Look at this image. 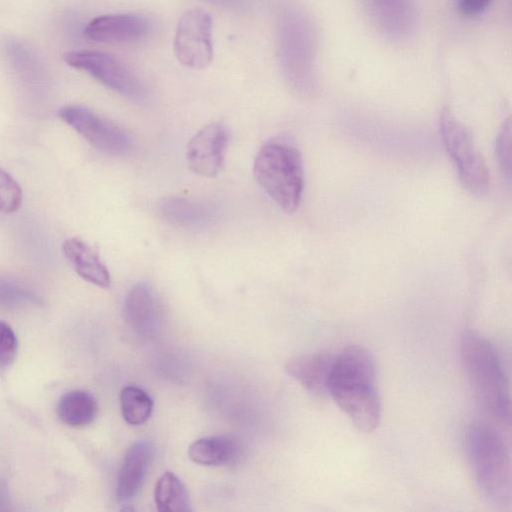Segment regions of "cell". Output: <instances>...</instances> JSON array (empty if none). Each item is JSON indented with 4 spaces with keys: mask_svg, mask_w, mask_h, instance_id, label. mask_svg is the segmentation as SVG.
<instances>
[{
    "mask_svg": "<svg viewBox=\"0 0 512 512\" xmlns=\"http://www.w3.org/2000/svg\"><path fill=\"white\" fill-rule=\"evenodd\" d=\"M159 212L170 224L184 228L205 226L212 220L214 214L209 205L182 196L163 199L159 205Z\"/></svg>",
    "mask_w": 512,
    "mask_h": 512,
    "instance_id": "2e32d148",
    "label": "cell"
},
{
    "mask_svg": "<svg viewBox=\"0 0 512 512\" xmlns=\"http://www.w3.org/2000/svg\"><path fill=\"white\" fill-rule=\"evenodd\" d=\"M123 419L132 426L144 424L153 411V400L143 389L128 385L120 392Z\"/></svg>",
    "mask_w": 512,
    "mask_h": 512,
    "instance_id": "d6986e66",
    "label": "cell"
},
{
    "mask_svg": "<svg viewBox=\"0 0 512 512\" xmlns=\"http://www.w3.org/2000/svg\"><path fill=\"white\" fill-rule=\"evenodd\" d=\"M466 447L481 494L495 506H510L511 459L502 435L487 423L474 422L466 433Z\"/></svg>",
    "mask_w": 512,
    "mask_h": 512,
    "instance_id": "3957f363",
    "label": "cell"
},
{
    "mask_svg": "<svg viewBox=\"0 0 512 512\" xmlns=\"http://www.w3.org/2000/svg\"><path fill=\"white\" fill-rule=\"evenodd\" d=\"M327 394L358 430L370 433L377 428L381 402L375 359L367 348L349 345L334 354Z\"/></svg>",
    "mask_w": 512,
    "mask_h": 512,
    "instance_id": "6da1fadb",
    "label": "cell"
},
{
    "mask_svg": "<svg viewBox=\"0 0 512 512\" xmlns=\"http://www.w3.org/2000/svg\"><path fill=\"white\" fill-rule=\"evenodd\" d=\"M495 153L499 166L505 175L510 179L511 175V123L507 120L499 131L496 139Z\"/></svg>",
    "mask_w": 512,
    "mask_h": 512,
    "instance_id": "7402d4cb",
    "label": "cell"
},
{
    "mask_svg": "<svg viewBox=\"0 0 512 512\" xmlns=\"http://www.w3.org/2000/svg\"><path fill=\"white\" fill-rule=\"evenodd\" d=\"M227 9H243L249 4V0H205Z\"/></svg>",
    "mask_w": 512,
    "mask_h": 512,
    "instance_id": "d4e9b609",
    "label": "cell"
},
{
    "mask_svg": "<svg viewBox=\"0 0 512 512\" xmlns=\"http://www.w3.org/2000/svg\"><path fill=\"white\" fill-rule=\"evenodd\" d=\"M64 60L121 95L139 101L145 98V89L139 80L119 59L108 53L77 50L66 53Z\"/></svg>",
    "mask_w": 512,
    "mask_h": 512,
    "instance_id": "ba28073f",
    "label": "cell"
},
{
    "mask_svg": "<svg viewBox=\"0 0 512 512\" xmlns=\"http://www.w3.org/2000/svg\"><path fill=\"white\" fill-rule=\"evenodd\" d=\"M492 0H458L459 11L466 16H474L483 12Z\"/></svg>",
    "mask_w": 512,
    "mask_h": 512,
    "instance_id": "cb8c5ba5",
    "label": "cell"
},
{
    "mask_svg": "<svg viewBox=\"0 0 512 512\" xmlns=\"http://www.w3.org/2000/svg\"><path fill=\"white\" fill-rule=\"evenodd\" d=\"M461 361L482 409L495 421L510 426L509 384L493 344L473 330H465L460 339Z\"/></svg>",
    "mask_w": 512,
    "mask_h": 512,
    "instance_id": "7a4b0ae2",
    "label": "cell"
},
{
    "mask_svg": "<svg viewBox=\"0 0 512 512\" xmlns=\"http://www.w3.org/2000/svg\"><path fill=\"white\" fill-rule=\"evenodd\" d=\"M56 412L58 418L71 427H83L94 421L97 402L87 391L73 390L61 396Z\"/></svg>",
    "mask_w": 512,
    "mask_h": 512,
    "instance_id": "e0dca14e",
    "label": "cell"
},
{
    "mask_svg": "<svg viewBox=\"0 0 512 512\" xmlns=\"http://www.w3.org/2000/svg\"><path fill=\"white\" fill-rule=\"evenodd\" d=\"M38 302V298L26 287L0 275V309L17 310Z\"/></svg>",
    "mask_w": 512,
    "mask_h": 512,
    "instance_id": "ffe728a7",
    "label": "cell"
},
{
    "mask_svg": "<svg viewBox=\"0 0 512 512\" xmlns=\"http://www.w3.org/2000/svg\"><path fill=\"white\" fill-rule=\"evenodd\" d=\"M255 179L265 193L286 213H294L302 199V158L294 146L271 141L258 151L253 165Z\"/></svg>",
    "mask_w": 512,
    "mask_h": 512,
    "instance_id": "277c9868",
    "label": "cell"
},
{
    "mask_svg": "<svg viewBox=\"0 0 512 512\" xmlns=\"http://www.w3.org/2000/svg\"><path fill=\"white\" fill-rule=\"evenodd\" d=\"M439 130L462 186L471 194L484 195L490 185L489 170L468 128L446 108L440 116Z\"/></svg>",
    "mask_w": 512,
    "mask_h": 512,
    "instance_id": "5b68a950",
    "label": "cell"
},
{
    "mask_svg": "<svg viewBox=\"0 0 512 512\" xmlns=\"http://www.w3.org/2000/svg\"><path fill=\"white\" fill-rule=\"evenodd\" d=\"M17 347V337L13 329L0 321V368H7L14 362Z\"/></svg>",
    "mask_w": 512,
    "mask_h": 512,
    "instance_id": "603a6c76",
    "label": "cell"
},
{
    "mask_svg": "<svg viewBox=\"0 0 512 512\" xmlns=\"http://www.w3.org/2000/svg\"><path fill=\"white\" fill-rule=\"evenodd\" d=\"M154 501L160 512L189 511L190 500L188 491L173 472L166 471L155 485Z\"/></svg>",
    "mask_w": 512,
    "mask_h": 512,
    "instance_id": "ac0fdd59",
    "label": "cell"
},
{
    "mask_svg": "<svg viewBox=\"0 0 512 512\" xmlns=\"http://www.w3.org/2000/svg\"><path fill=\"white\" fill-rule=\"evenodd\" d=\"M58 116L101 152L123 156L133 146L125 129L86 107L65 106L59 110Z\"/></svg>",
    "mask_w": 512,
    "mask_h": 512,
    "instance_id": "8992f818",
    "label": "cell"
},
{
    "mask_svg": "<svg viewBox=\"0 0 512 512\" xmlns=\"http://www.w3.org/2000/svg\"><path fill=\"white\" fill-rule=\"evenodd\" d=\"M151 30L149 20L136 14H110L92 19L84 29L95 42L118 44L143 39Z\"/></svg>",
    "mask_w": 512,
    "mask_h": 512,
    "instance_id": "8fae6325",
    "label": "cell"
},
{
    "mask_svg": "<svg viewBox=\"0 0 512 512\" xmlns=\"http://www.w3.org/2000/svg\"><path fill=\"white\" fill-rule=\"evenodd\" d=\"M123 314L129 328L140 338L152 340L158 335L161 304L149 284L139 282L130 288L124 299Z\"/></svg>",
    "mask_w": 512,
    "mask_h": 512,
    "instance_id": "30bf717a",
    "label": "cell"
},
{
    "mask_svg": "<svg viewBox=\"0 0 512 512\" xmlns=\"http://www.w3.org/2000/svg\"><path fill=\"white\" fill-rule=\"evenodd\" d=\"M153 454L154 447L146 440L136 441L127 449L117 475L115 494L118 502H127L137 495Z\"/></svg>",
    "mask_w": 512,
    "mask_h": 512,
    "instance_id": "7c38bea8",
    "label": "cell"
},
{
    "mask_svg": "<svg viewBox=\"0 0 512 512\" xmlns=\"http://www.w3.org/2000/svg\"><path fill=\"white\" fill-rule=\"evenodd\" d=\"M241 454V444L228 435L199 438L188 449L190 459L204 466H227L237 462Z\"/></svg>",
    "mask_w": 512,
    "mask_h": 512,
    "instance_id": "9a60e30c",
    "label": "cell"
},
{
    "mask_svg": "<svg viewBox=\"0 0 512 512\" xmlns=\"http://www.w3.org/2000/svg\"><path fill=\"white\" fill-rule=\"evenodd\" d=\"M62 250L82 279L100 288L110 287L109 271L91 246L79 238H69L64 241Z\"/></svg>",
    "mask_w": 512,
    "mask_h": 512,
    "instance_id": "5bb4252c",
    "label": "cell"
},
{
    "mask_svg": "<svg viewBox=\"0 0 512 512\" xmlns=\"http://www.w3.org/2000/svg\"><path fill=\"white\" fill-rule=\"evenodd\" d=\"M173 49L177 60L188 68L202 70L211 64L212 18L206 10L192 8L180 17Z\"/></svg>",
    "mask_w": 512,
    "mask_h": 512,
    "instance_id": "52a82bcc",
    "label": "cell"
},
{
    "mask_svg": "<svg viewBox=\"0 0 512 512\" xmlns=\"http://www.w3.org/2000/svg\"><path fill=\"white\" fill-rule=\"evenodd\" d=\"M23 199L18 182L0 167V212L10 214L16 212Z\"/></svg>",
    "mask_w": 512,
    "mask_h": 512,
    "instance_id": "44dd1931",
    "label": "cell"
},
{
    "mask_svg": "<svg viewBox=\"0 0 512 512\" xmlns=\"http://www.w3.org/2000/svg\"><path fill=\"white\" fill-rule=\"evenodd\" d=\"M228 142V131L223 124L211 123L201 128L187 145L189 169L204 178L217 176L224 165Z\"/></svg>",
    "mask_w": 512,
    "mask_h": 512,
    "instance_id": "9c48e42d",
    "label": "cell"
},
{
    "mask_svg": "<svg viewBox=\"0 0 512 512\" xmlns=\"http://www.w3.org/2000/svg\"><path fill=\"white\" fill-rule=\"evenodd\" d=\"M333 360L334 354L328 352L298 355L286 362L285 370L306 390L324 395Z\"/></svg>",
    "mask_w": 512,
    "mask_h": 512,
    "instance_id": "4fadbf2b",
    "label": "cell"
}]
</instances>
